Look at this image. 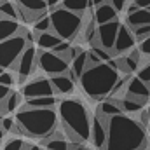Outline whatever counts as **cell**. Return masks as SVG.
I'll return each instance as SVG.
<instances>
[{"label": "cell", "mask_w": 150, "mask_h": 150, "mask_svg": "<svg viewBox=\"0 0 150 150\" xmlns=\"http://www.w3.org/2000/svg\"><path fill=\"white\" fill-rule=\"evenodd\" d=\"M126 25H127L131 30L150 25V9H138L136 12L127 14V18H126Z\"/></svg>", "instance_id": "19"}, {"label": "cell", "mask_w": 150, "mask_h": 150, "mask_svg": "<svg viewBox=\"0 0 150 150\" xmlns=\"http://www.w3.org/2000/svg\"><path fill=\"white\" fill-rule=\"evenodd\" d=\"M0 14L4 18H11V19H16L19 21V11H18V5L9 2V0H0Z\"/></svg>", "instance_id": "27"}, {"label": "cell", "mask_w": 150, "mask_h": 150, "mask_svg": "<svg viewBox=\"0 0 150 150\" xmlns=\"http://www.w3.org/2000/svg\"><path fill=\"white\" fill-rule=\"evenodd\" d=\"M89 52L87 51H82L77 58H75L74 61L70 63V70H68V75L72 77V80H80V77L82 74L89 68V56H87Z\"/></svg>", "instance_id": "15"}, {"label": "cell", "mask_w": 150, "mask_h": 150, "mask_svg": "<svg viewBox=\"0 0 150 150\" xmlns=\"http://www.w3.org/2000/svg\"><path fill=\"white\" fill-rule=\"evenodd\" d=\"M58 115L61 117L63 129L72 142L86 143L91 138L93 119L89 115L87 107L80 100L77 98L61 100L58 103Z\"/></svg>", "instance_id": "2"}, {"label": "cell", "mask_w": 150, "mask_h": 150, "mask_svg": "<svg viewBox=\"0 0 150 150\" xmlns=\"http://www.w3.org/2000/svg\"><path fill=\"white\" fill-rule=\"evenodd\" d=\"M0 126L4 127L5 133H12V129H14V126H16V119H12V117H4L2 122H0Z\"/></svg>", "instance_id": "34"}, {"label": "cell", "mask_w": 150, "mask_h": 150, "mask_svg": "<svg viewBox=\"0 0 150 150\" xmlns=\"http://www.w3.org/2000/svg\"><path fill=\"white\" fill-rule=\"evenodd\" d=\"M51 23H52V32L63 40H72L75 38L80 30L84 28L82 16L65 9L63 5H58L56 9H51Z\"/></svg>", "instance_id": "5"}, {"label": "cell", "mask_w": 150, "mask_h": 150, "mask_svg": "<svg viewBox=\"0 0 150 150\" xmlns=\"http://www.w3.org/2000/svg\"><path fill=\"white\" fill-rule=\"evenodd\" d=\"M120 80V75L117 67L112 61L108 63H100L94 67H89L82 77H80V87L82 91L93 98V100H103L110 96L115 87V84Z\"/></svg>", "instance_id": "3"}, {"label": "cell", "mask_w": 150, "mask_h": 150, "mask_svg": "<svg viewBox=\"0 0 150 150\" xmlns=\"http://www.w3.org/2000/svg\"><path fill=\"white\" fill-rule=\"evenodd\" d=\"M0 84L11 87V86L14 84V75L11 74V72H5V70H4V74L0 75Z\"/></svg>", "instance_id": "36"}, {"label": "cell", "mask_w": 150, "mask_h": 150, "mask_svg": "<svg viewBox=\"0 0 150 150\" xmlns=\"http://www.w3.org/2000/svg\"><path fill=\"white\" fill-rule=\"evenodd\" d=\"M140 80H143L145 84H149L150 86V61L145 65V67H142L140 70H138V75H136Z\"/></svg>", "instance_id": "33"}, {"label": "cell", "mask_w": 150, "mask_h": 150, "mask_svg": "<svg viewBox=\"0 0 150 150\" xmlns=\"http://www.w3.org/2000/svg\"><path fill=\"white\" fill-rule=\"evenodd\" d=\"M91 51H93V52H94L101 61H103V63H108V61H110V58H112V52H110V51H107V49H103V47H100V45H94Z\"/></svg>", "instance_id": "31"}, {"label": "cell", "mask_w": 150, "mask_h": 150, "mask_svg": "<svg viewBox=\"0 0 150 150\" xmlns=\"http://www.w3.org/2000/svg\"><path fill=\"white\" fill-rule=\"evenodd\" d=\"M96 112L101 113V115H105V117H115V115H120L122 112V108H120V103H119V100H103V101H100L98 103V108H96Z\"/></svg>", "instance_id": "21"}, {"label": "cell", "mask_w": 150, "mask_h": 150, "mask_svg": "<svg viewBox=\"0 0 150 150\" xmlns=\"http://www.w3.org/2000/svg\"><path fill=\"white\" fill-rule=\"evenodd\" d=\"M93 18L96 21V25H105V23H110V21H115L117 19V9L113 7L112 4H103L100 7H96V11L93 12Z\"/></svg>", "instance_id": "16"}, {"label": "cell", "mask_w": 150, "mask_h": 150, "mask_svg": "<svg viewBox=\"0 0 150 150\" xmlns=\"http://www.w3.org/2000/svg\"><path fill=\"white\" fill-rule=\"evenodd\" d=\"M136 44V37H134V32L127 26V25H120L119 28V35L115 40V45H113L112 54H122L126 51H131Z\"/></svg>", "instance_id": "12"}, {"label": "cell", "mask_w": 150, "mask_h": 150, "mask_svg": "<svg viewBox=\"0 0 150 150\" xmlns=\"http://www.w3.org/2000/svg\"><path fill=\"white\" fill-rule=\"evenodd\" d=\"M21 32H23V30H21V26H19V21L11 19V18H4V16L0 14V42L16 37V35H19Z\"/></svg>", "instance_id": "14"}, {"label": "cell", "mask_w": 150, "mask_h": 150, "mask_svg": "<svg viewBox=\"0 0 150 150\" xmlns=\"http://www.w3.org/2000/svg\"><path fill=\"white\" fill-rule=\"evenodd\" d=\"M28 143H25L21 138H11L5 142V145L2 147V150H25Z\"/></svg>", "instance_id": "30"}, {"label": "cell", "mask_w": 150, "mask_h": 150, "mask_svg": "<svg viewBox=\"0 0 150 150\" xmlns=\"http://www.w3.org/2000/svg\"><path fill=\"white\" fill-rule=\"evenodd\" d=\"M126 96L147 103V100L150 98V86L145 84L143 80H140L138 77H131L126 86Z\"/></svg>", "instance_id": "13"}, {"label": "cell", "mask_w": 150, "mask_h": 150, "mask_svg": "<svg viewBox=\"0 0 150 150\" xmlns=\"http://www.w3.org/2000/svg\"><path fill=\"white\" fill-rule=\"evenodd\" d=\"M149 110H150V108H149ZM149 131H150V122H149Z\"/></svg>", "instance_id": "48"}, {"label": "cell", "mask_w": 150, "mask_h": 150, "mask_svg": "<svg viewBox=\"0 0 150 150\" xmlns=\"http://www.w3.org/2000/svg\"><path fill=\"white\" fill-rule=\"evenodd\" d=\"M91 4H93V5H96V7H100V5L107 4V0H91Z\"/></svg>", "instance_id": "43"}, {"label": "cell", "mask_w": 150, "mask_h": 150, "mask_svg": "<svg viewBox=\"0 0 150 150\" xmlns=\"http://www.w3.org/2000/svg\"><path fill=\"white\" fill-rule=\"evenodd\" d=\"M142 54H145V56H150V37L145 38L143 42H140V49H138Z\"/></svg>", "instance_id": "37"}, {"label": "cell", "mask_w": 150, "mask_h": 150, "mask_svg": "<svg viewBox=\"0 0 150 150\" xmlns=\"http://www.w3.org/2000/svg\"><path fill=\"white\" fill-rule=\"evenodd\" d=\"M45 2H47L49 9H56V7H58V4H59L61 0H45Z\"/></svg>", "instance_id": "42"}, {"label": "cell", "mask_w": 150, "mask_h": 150, "mask_svg": "<svg viewBox=\"0 0 150 150\" xmlns=\"http://www.w3.org/2000/svg\"><path fill=\"white\" fill-rule=\"evenodd\" d=\"M140 51H133L131 54L117 59V61H112L113 65L117 67V70L124 72V74H133L136 68H138V63H140Z\"/></svg>", "instance_id": "18"}, {"label": "cell", "mask_w": 150, "mask_h": 150, "mask_svg": "<svg viewBox=\"0 0 150 150\" xmlns=\"http://www.w3.org/2000/svg\"><path fill=\"white\" fill-rule=\"evenodd\" d=\"M119 28H120V23L117 19L110 21V23H105V25H100L98 26V44L96 45H100V47H103V49L112 52L115 40H117V35H119Z\"/></svg>", "instance_id": "11"}, {"label": "cell", "mask_w": 150, "mask_h": 150, "mask_svg": "<svg viewBox=\"0 0 150 150\" xmlns=\"http://www.w3.org/2000/svg\"><path fill=\"white\" fill-rule=\"evenodd\" d=\"M61 42H63V38L59 35H56L52 30L51 32H44V33H37V44L42 47V51H52Z\"/></svg>", "instance_id": "22"}, {"label": "cell", "mask_w": 150, "mask_h": 150, "mask_svg": "<svg viewBox=\"0 0 150 150\" xmlns=\"http://www.w3.org/2000/svg\"><path fill=\"white\" fill-rule=\"evenodd\" d=\"M51 84H52L54 94H70L74 91V86H75V82L72 80V77L68 74L51 77Z\"/></svg>", "instance_id": "17"}, {"label": "cell", "mask_w": 150, "mask_h": 150, "mask_svg": "<svg viewBox=\"0 0 150 150\" xmlns=\"http://www.w3.org/2000/svg\"><path fill=\"white\" fill-rule=\"evenodd\" d=\"M35 67H38V52L32 44H28L26 49L23 51V54L18 58V61H16V65H14L12 70L18 75V80L25 82L30 75L33 74Z\"/></svg>", "instance_id": "8"}, {"label": "cell", "mask_w": 150, "mask_h": 150, "mask_svg": "<svg viewBox=\"0 0 150 150\" xmlns=\"http://www.w3.org/2000/svg\"><path fill=\"white\" fill-rule=\"evenodd\" d=\"M38 68L44 74L54 77V75L68 74L70 63L65 58H61L59 54H56L54 51H40L38 52Z\"/></svg>", "instance_id": "7"}, {"label": "cell", "mask_w": 150, "mask_h": 150, "mask_svg": "<svg viewBox=\"0 0 150 150\" xmlns=\"http://www.w3.org/2000/svg\"><path fill=\"white\" fill-rule=\"evenodd\" d=\"M0 150H2V147H0Z\"/></svg>", "instance_id": "49"}, {"label": "cell", "mask_w": 150, "mask_h": 150, "mask_svg": "<svg viewBox=\"0 0 150 150\" xmlns=\"http://www.w3.org/2000/svg\"><path fill=\"white\" fill-rule=\"evenodd\" d=\"M149 122H150V110H142L140 112V124L145 127H149Z\"/></svg>", "instance_id": "38"}, {"label": "cell", "mask_w": 150, "mask_h": 150, "mask_svg": "<svg viewBox=\"0 0 150 150\" xmlns=\"http://www.w3.org/2000/svg\"><path fill=\"white\" fill-rule=\"evenodd\" d=\"M70 47H72V45H70V44H68L67 40H63V42H61V44H58V45H56V47H54L52 51H54L56 54H59V56H65V54H67V52L70 51Z\"/></svg>", "instance_id": "35"}, {"label": "cell", "mask_w": 150, "mask_h": 150, "mask_svg": "<svg viewBox=\"0 0 150 150\" xmlns=\"http://www.w3.org/2000/svg\"><path fill=\"white\" fill-rule=\"evenodd\" d=\"M133 32H134V37H136V40L143 42L145 38L150 37V25H147V26H140V28H134Z\"/></svg>", "instance_id": "32"}, {"label": "cell", "mask_w": 150, "mask_h": 150, "mask_svg": "<svg viewBox=\"0 0 150 150\" xmlns=\"http://www.w3.org/2000/svg\"><path fill=\"white\" fill-rule=\"evenodd\" d=\"M108 4H112L113 7L117 9V12H120L126 7V0H108Z\"/></svg>", "instance_id": "40"}, {"label": "cell", "mask_w": 150, "mask_h": 150, "mask_svg": "<svg viewBox=\"0 0 150 150\" xmlns=\"http://www.w3.org/2000/svg\"><path fill=\"white\" fill-rule=\"evenodd\" d=\"M28 38L21 32L19 35L0 42V67L2 68H14L18 58L23 54V51L28 45Z\"/></svg>", "instance_id": "6"}, {"label": "cell", "mask_w": 150, "mask_h": 150, "mask_svg": "<svg viewBox=\"0 0 150 150\" xmlns=\"http://www.w3.org/2000/svg\"><path fill=\"white\" fill-rule=\"evenodd\" d=\"M86 150H89V149H86Z\"/></svg>", "instance_id": "51"}, {"label": "cell", "mask_w": 150, "mask_h": 150, "mask_svg": "<svg viewBox=\"0 0 150 150\" xmlns=\"http://www.w3.org/2000/svg\"><path fill=\"white\" fill-rule=\"evenodd\" d=\"M21 94H23L26 100L42 98V96H54V89H52L51 79L38 77V79H33V80L26 82V84L23 86V91H21Z\"/></svg>", "instance_id": "10"}, {"label": "cell", "mask_w": 150, "mask_h": 150, "mask_svg": "<svg viewBox=\"0 0 150 150\" xmlns=\"http://www.w3.org/2000/svg\"><path fill=\"white\" fill-rule=\"evenodd\" d=\"M91 0H63V7L72 11V12H77V14H84L89 7H91Z\"/></svg>", "instance_id": "26"}, {"label": "cell", "mask_w": 150, "mask_h": 150, "mask_svg": "<svg viewBox=\"0 0 150 150\" xmlns=\"http://www.w3.org/2000/svg\"><path fill=\"white\" fill-rule=\"evenodd\" d=\"M11 94V87H7V86H2L0 84V103L2 101H5V98Z\"/></svg>", "instance_id": "39"}, {"label": "cell", "mask_w": 150, "mask_h": 150, "mask_svg": "<svg viewBox=\"0 0 150 150\" xmlns=\"http://www.w3.org/2000/svg\"><path fill=\"white\" fill-rule=\"evenodd\" d=\"M108 117L96 112L93 117V126H91V140L98 150H107L108 142Z\"/></svg>", "instance_id": "9"}, {"label": "cell", "mask_w": 150, "mask_h": 150, "mask_svg": "<svg viewBox=\"0 0 150 150\" xmlns=\"http://www.w3.org/2000/svg\"><path fill=\"white\" fill-rule=\"evenodd\" d=\"M18 9L26 11L30 14H45L49 5L45 0H16Z\"/></svg>", "instance_id": "20"}, {"label": "cell", "mask_w": 150, "mask_h": 150, "mask_svg": "<svg viewBox=\"0 0 150 150\" xmlns=\"http://www.w3.org/2000/svg\"><path fill=\"white\" fill-rule=\"evenodd\" d=\"M4 117H5V115H2V113H0V122H2V119H4Z\"/></svg>", "instance_id": "46"}, {"label": "cell", "mask_w": 150, "mask_h": 150, "mask_svg": "<svg viewBox=\"0 0 150 150\" xmlns=\"http://www.w3.org/2000/svg\"><path fill=\"white\" fill-rule=\"evenodd\" d=\"M120 103V108L122 112H127V113H136V112H142L143 110V101L140 100H134V98H129V96H124L122 100H119Z\"/></svg>", "instance_id": "25"}, {"label": "cell", "mask_w": 150, "mask_h": 150, "mask_svg": "<svg viewBox=\"0 0 150 150\" xmlns=\"http://www.w3.org/2000/svg\"><path fill=\"white\" fill-rule=\"evenodd\" d=\"M42 145H44V149L47 150H68V142L56 131L52 136H49V138H44L42 140Z\"/></svg>", "instance_id": "23"}, {"label": "cell", "mask_w": 150, "mask_h": 150, "mask_svg": "<svg viewBox=\"0 0 150 150\" xmlns=\"http://www.w3.org/2000/svg\"><path fill=\"white\" fill-rule=\"evenodd\" d=\"M58 105V100L54 96H42V98H33V100H26L28 108H54Z\"/></svg>", "instance_id": "24"}, {"label": "cell", "mask_w": 150, "mask_h": 150, "mask_svg": "<svg viewBox=\"0 0 150 150\" xmlns=\"http://www.w3.org/2000/svg\"><path fill=\"white\" fill-rule=\"evenodd\" d=\"M147 131L140 120L120 113L108 120L107 150H147Z\"/></svg>", "instance_id": "1"}, {"label": "cell", "mask_w": 150, "mask_h": 150, "mask_svg": "<svg viewBox=\"0 0 150 150\" xmlns=\"http://www.w3.org/2000/svg\"><path fill=\"white\" fill-rule=\"evenodd\" d=\"M4 74V68H2V67H0V75Z\"/></svg>", "instance_id": "47"}, {"label": "cell", "mask_w": 150, "mask_h": 150, "mask_svg": "<svg viewBox=\"0 0 150 150\" xmlns=\"http://www.w3.org/2000/svg\"><path fill=\"white\" fill-rule=\"evenodd\" d=\"M33 30L37 33H44V32H51L52 30V23H51V16H42L38 21L33 23Z\"/></svg>", "instance_id": "29"}, {"label": "cell", "mask_w": 150, "mask_h": 150, "mask_svg": "<svg viewBox=\"0 0 150 150\" xmlns=\"http://www.w3.org/2000/svg\"><path fill=\"white\" fill-rule=\"evenodd\" d=\"M44 150H47V149H44Z\"/></svg>", "instance_id": "50"}, {"label": "cell", "mask_w": 150, "mask_h": 150, "mask_svg": "<svg viewBox=\"0 0 150 150\" xmlns=\"http://www.w3.org/2000/svg\"><path fill=\"white\" fill-rule=\"evenodd\" d=\"M25 150H42L40 147H37V145H26V149Z\"/></svg>", "instance_id": "44"}, {"label": "cell", "mask_w": 150, "mask_h": 150, "mask_svg": "<svg viewBox=\"0 0 150 150\" xmlns=\"http://www.w3.org/2000/svg\"><path fill=\"white\" fill-rule=\"evenodd\" d=\"M134 4L140 9H150V0H134Z\"/></svg>", "instance_id": "41"}, {"label": "cell", "mask_w": 150, "mask_h": 150, "mask_svg": "<svg viewBox=\"0 0 150 150\" xmlns=\"http://www.w3.org/2000/svg\"><path fill=\"white\" fill-rule=\"evenodd\" d=\"M4 136H5V131H4V127H2V126H0V142H2V140H4Z\"/></svg>", "instance_id": "45"}, {"label": "cell", "mask_w": 150, "mask_h": 150, "mask_svg": "<svg viewBox=\"0 0 150 150\" xmlns=\"http://www.w3.org/2000/svg\"><path fill=\"white\" fill-rule=\"evenodd\" d=\"M19 103H21V94L16 93V91H11V94L5 98V112L11 113L14 110H18Z\"/></svg>", "instance_id": "28"}, {"label": "cell", "mask_w": 150, "mask_h": 150, "mask_svg": "<svg viewBox=\"0 0 150 150\" xmlns=\"http://www.w3.org/2000/svg\"><path fill=\"white\" fill-rule=\"evenodd\" d=\"M16 122L25 129L30 138H49L56 133L58 127V113L54 108H28L23 107L16 113Z\"/></svg>", "instance_id": "4"}]
</instances>
